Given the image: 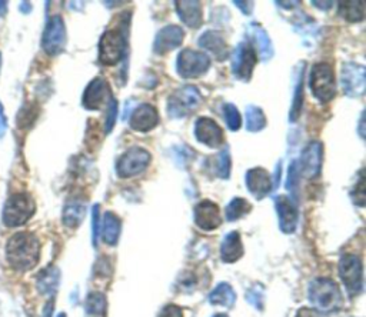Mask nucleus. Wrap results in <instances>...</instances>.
Wrapping results in <instances>:
<instances>
[{"label":"nucleus","instance_id":"f257e3e1","mask_svg":"<svg viewBox=\"0 0 366 317\" xmlns=\"http://www.w3.org/2000/svg\"><path fill=\"white\" fill-rule=\"evenodd\" d=\"M41 259V242L29 233L19 232L13 235L6 244V260L16 272L32 270Z\"/></svg>","mask_w":366,"mask_h":317},{"label":"nucleus","instance_id":"f03ea898","mask_svg":"<svg viewBox=\"0 0 366 317\" xmlns=\"http://www.w3.org/2000/svg\"><path fill=\"white\" fill-rule=\"evenodd\" d=\"M308 299L319 311H337L344 306V296L339 286L326 277L311 281Z\"/></svg>","mask_w":366,"mask_h":317},{"label":"nucleus","instance_id":"7ed1b4c3","mask_svg":"<svg viewBox=\"0 0 366 317\" xmlns=\"http://www.w3.org/2000/svg\"><path fill=\"white\" fill-rule=\"evenodd\" d=\"M126 35L120 27L108 29L99 42V61L105 66H115L125 57Z\"/></svg>","mask_w":366,"mask_h":317},{"label":"nucleus","instance_id":"20e7f679","mask_svg":"<svg viewBox=\"0 0 366 317\" xmlns=\"http://www.w3.org/2000/svg\"><path fill=\"white\" fill-rule=\"evenodd\" d=\"M35 210L36 205L32 196L29 193H15L8 199L5 205L3 223L8 228L22 226L34 216Z\"/></svg>","mask_w":366,"mask_h":317},{"label":"nucleus","instance_id":"39448f33","mask_svg":"<svg viewBox=\"0 0 366 317\" xmlns=\"http://www.w3.org/2000/svg\"><path fill=\"white\" fill-rule=\"evenodd\" d=\"M309 87L319 102H330L335 98V93H337L332 66L328 65V63H316V65H314L309 75Z\"/></svg>","mask_w":366,"mask_h":317},{"label":"nucleus","instance_id":"423d86ee","mask_svg":"<svg viewBox=\"0 0 366 317\" xmlns=\"http://www.w3.org/2000/svg\"><path fill=\"white\" fill-rule=\"evenodd\" d=\"M202 103V96L195 86H185L175 90L168 102L169 116L173 119L186 117Z\"/></svg>","mask_w":366,"mask_h":317},{"label":"nucleus","instance_id":"0eeeda50","mask_svg":"<svg viewBox=\"0 0 366 317\" xmlns=\"http://www.w3.org/2000/svg\"><path fill=\"white\" fill-rule=\"evenodd\" d=\"M210 68V59L206 53L195 52L192 49L182 50L176 60V71L177 73L185 78H200L205 75Z\"/></svg>","mask_w":366,"mask_h":317},{"label":"nucleus","instance_id":"6e6552de","mask_svg":"<svg viewBox=\"0 0 366 317\" xmlns=\"http://www.w3.org/2000/svg\"><path fill=\"white\" fill-rule=\"evenodd\" d=\"M339 276L351 296H358L363 290V266L355 255H344L339 260Z\"/></svg>","mask_w":366,"mask_h":317},{"label":"nucleus","instance_id":"1a4fd4ad","mask_svg":"<svg viewBox=\"0 0 366 317\" xmlns=\"http://www.w3.org/2000/svg\"><path fill=\"white\" fill-rule=\"evenodd\" d=\"M150 163V153L142 147H131L116 163V173L122 179L136 176L146 170Z\"/></svg>","mask_w":366,"mask_h":317},{"label":"nucleus","instance_id":"9d476101","mask_svg":"<svg viewBox=\"0 0 366 317\" xmlns=\"http://www.w3.org/2000/svg\"><path fill=\"white\" fill-rule=\"evenodd\" d=\"M256 50L249 42H242L232 53V71L233 75L242 80L249 82L256 65Z\"/></svg>","mask_w":366,"mask_h":317},{"label":"nucleus","instance_id":"9b49d317","mask_svg":"<svg viewBox=\"0 0 366 317\" xmlns=\"http://www.w3.org/2000/svg\"><path fill=\"white\" fill-rule=\"evenodd\" d=\"M112 90L108 82L102 78L92 80L83 93V106L87 110H101L112 101Z\"/></svg>","mask_w":366,"mask_h":317},{"label":"nucleus","instance_id":"f8f14e48","mask_svg":"<svg viewBox=\"0 0 366 317\" xmlns=\"http://www.w3.org/2000/svg\"><path fill=\"white\" fill-rule=\"evenodd\" d=\"M366 72L365 68L360 65H356V63H346V65L342 66V87L346 96L349 98H359L365 93V80Z\"/></svg>","mask_w":366,"mask_h":317},{"label":"nucleus","instance_id":"ddd939ff","mask_svg":"<svg viewBox=\"0 0 366 317\" xmlns=\"http://www.w3.org/2000/svg\"><path fill=\"white\" fill-rule=\"evenodd\" d=\"M42 45L45 52L49 54H57L65 49L66 29L62 17L54 16L47 22Z\"/></svg>","mask_w":366,"mask_h":317},{"label":"nucleus","instance_id":"4468645a","mask_svg":"<svg viewBox=\"0 0 366 317\" xmlns=\"http://www.w3.org/2000/svg\"><path fill=\"white\" fill-rule=\"evenodd\" d=\"M299 175L305 177H316L322 168V143L312 142L300 153L299 161H296Z\"/></svg>","mask_w":366,"mask_h":317},{"label":"nucleus","instance_id":"2eb2a0df","mask_svg":"<svg viewBox=\"0 0 366 317\" xmlns=\"http://www.w3.org/2000/svg\"><path fill=\"white\" fill-rule=\"evenodd\" d=\"M195 223L199 229L210 232L215 230L221 226L222 219L219 213V206L217 203H213L210 200H203L199 202L195 206Z\"/></svg>","mask_w":366,"mask_h":317},{"label":"nucleus","instance_id":"dca6fc26","mask_svg":"<svg viewBox=\"0 0 366 317\" xmlns=\"http://www.w3.org/2000/svg\"><path fill=\"white\" fill-rule=\"evenodd\" d=\"M195 136L198 142L213 149L219 147L224 143V132L221 126L209 117L198 119L195 124Z\"/></svg>","mask_w":366,"mask_h":317},{"label":"nucleus","instance_id":"f3484780","mask_svg":"<svg viewBox=\"0 0 366 317\" xmlns=\"http://www.w3.org/2000/svg\"><path fill=\"white\" fill-rule=\"evenodd\" d=\"M129 123L133 131L146 133V132L154 131L159 124V113L156 108L147 105V103H143L135 109L133 115L131 116Z\"/></svg>","mask_w":366,"mask_h":317},{"label":"nucleus","instance_id":"a211bd4d","mask_svg":"<svg viewBox=\"0 0 366 317\" xmlns=\"http://www.w3.org/2000/svg\"><path fill=\"white\" fill-rule=\"evenodd\" d=\"M185 38V34L179 26L169 24L158 31L154 43V50L158 54H166L179 47Z\"/></svg>","mask_w":366,"mask_h":317},{"label":"nucleus","instance_id":"6ab92c4d","mask_svg":"<svg viewBox=\"0 0 366 317\" xmlns=\"http://www.w3.org/2000/svg\"><path fill=\"white\" fill-rule=\"evenodd\" d=\"M274 207H277L279 226L284 233H293L298 226V207L286 196H278L274 199Z\"/></svg>","mask_w":366,"mask_h":317},{"label":"nucleus","instance_id":"aec40b11","mask_svg":"<svg viewBox=\"0 0 366 317\" xmlns=\"http://www.w3.org/2000/svg\"><path fill=\"white\" fill-rule=\"evenodd\" d=\"M247 186L255 199L261 200L266 198L273 189L269 173L262 168H254L247 173Z\"/></svg>","mask_w":366,"mask_h":317},{"label":"nucleus","instance_id":"412c9836","mask_svg":"<svg viewBox=\"0 0 366 317\" xmlns=\"http://www.w3.org/2000/svg\"><path fill=\"white\" fill-rule=\"evenodd\" d=\"M199 46L209 53H212L218 60H225L229 57V47L218 31L209 30L199 38Z\"/></svg>","mask_w":366,"mask_h":317},{"label":"nucleus","instance_id":"4be33fe9","mask_svg":"<svg viewBox=\"0 0 366 317\" xmlns=\"http://www.w3.org/2000/svg\"><path fill=\"white\" fill-rule=\"evenodd\" d=\"M175 6L183 23L192 29L200 27L203 22V10L199 2H188V0H185V2H175Z\"/></svg>","mask_w":366,"mask_h":317},{"label":"nucleus","instance_id":"5701e85b","mask_svg":"<svg viewBox=\"0 0 366 317\" xmlns=\"http://www.w3.org/2000/svg\"><path fill=\"white\" fill-rule=\"evenodd\" d=\"M243 256V244L237 232L228 233L221 246V258L225 263H235Z\"/></svg>","mask_w":366,"mask_h":317},{"label":"nucleus","instance_id":"b1692460","mask_svg":"<svg viewBox=\"0 0 366 317\" xmlns=\"http://www.w3.org/2000/svg\"><path fill=\"white\" fill-rule=\"evenodd\" d=\"M251 36L254 43H251L254 46V49L258 50L261 59L263 61H268L272 56H273V46L272 42L268 36V34L265 31L263 27H261L259 24H252L251 26Z\"/></svg>","mask_w":366,"mask_h":317},{"label":"nucleus","instance_id":"393cba45","mask_svg":"<svg viewBox=\"0 0 366 317\" xmlns=\"http://www.w3.org/2000/svg\"><path fill=\"white\" fill-rule=\"evenodd\" d=\"M120 230H122L120 219L116 214H113L112 212H108L103 217V228H102V237L105 243L115 246L119 240Z\"/></svg>","mask_w":366,"mask_h":317},{"label":"nucleus","instance_id":"a878e982","mask_svg":"<svg viewBox=\"0 0 366 317\" xmlns=\"http://www.w3.org/2000/svg\"><path fill=\"white\" fill-rule=\"evenodd\" d=\"M209 300H210L212 304L232 307L236 302V293L232 289L230 284L221 283L215 289H213V292L209 296Z\"/></svg>","mask_w":366,"mask_h":317},{"label":"nucleus","instance_id":"bb28decb","mask_svg":"<svg viewBox=\"0 0 366 317\" xmlns=\"http://www.w3.org/2000/svg\"><path fill=\"white\" fill-rule=\"evenodd\" d=\"M86 213V206L85 203L80 202H72L65 207L64 212V223L68 228H78Z\"/></svg>","mask_w":366,"mask_h":317},{"label":"nucleus","instance_id":"cd10ccee","mask_svg":"<svg viewBox=\"0 0 366 317\" xmlns=\"http://www.w3.org/2000/svg\"><path fill=\"white\" fill-rule=\"evenodd\" d=\"M339 16L348 22H362L365 17V2H341Z\"/></svg>","mask_w":366,"mask_h":317},{"label":"nucleus","instance_id":"c85d7f7f","mask_svg":"<svg viewBox=\"0 0 366 317\" xmlns=\"http://www.w3.org/2000/svg\"><path fill=\"white\" fill-rule=\"evenodd\" d=\"M266 126V117L261 108L248 106L247 110V129L252 133L261 132Z\"/></svg>","mask_w":366,"mask_h":317},{"label":"nucleus","instance_id":"c756f323","mask_svg":"<svg viewBox=\"0 0 366 317\" xmlns=\"http://www.w3.org/2000/svg\"><path fill=\"white\" fill-rule=\"evenodd\" d=\"M252 210V205L247 199L235 198L228 206H226V219L229 221H235L245 214H248Z\"/></svg>","mask_w":366,"mask_h":317},{"label":"nucleus","instance_id":"7c9ffc66","mask_svg":"<svg viewBox=\"0 0 366 317\" xmlns=\"http://www.w3.org/2000/svg\"><path fill=\"white\" fill-rule=\"evenodd\" d=\"M59 284V270L57 269H47L39 277V289L45 295H53Z\"/></svg>","mask_w":366,"mask_h":317},{"label":"nucleus","instance_id":"2f4dec72","mask_svg":"<svg viewBox=\"0 0 366 317\" xmlns=\"http://www.w3.org/2000/svg\"><path fill=\"white\" fill-rule=\"evenodd\" d=\"M106 297L102 293H90L86 299V311L94 316H103L106 313Z\"/></svg>","mask_w":366,"mask_h":317},{"label":"nucleus","instance_id":"473e14b6","mask_svg":"<svg viewBox=\"0 0 366 317\" xmlns=\"http://www.w3.org/2000/svg\"><path fill=\"white\" fill-rule=\"evenodd\" d=\"M224 116H225L228 128H229L232 132H236V131L240 129V126H242V116H240V113H239V110L236 109L235 105L226 103V105L224 106Z\"/></svg>","mask_w":366,"mask_h":317},{"label":"nucleus","instance_id":"72a5a7b5","mask_svg":"<svg viewBox=\"0 0 366 317\" xmlns=\"http://www.w3.org/2000/svg\"><path fill=\"white\" fill-rule=\"evenodd\" d=\"M217 175L222 179H229L230 176V154L228 147H225L217 157Z\"/></svg>","mask_w":366,"mask_h":317},{"label":"nucleus","instance_id":"f704fd0d","mask_svg":"<svg viewBox=\"0 0 366 317\" xmlns=\"http://www.w3.org/2000/svg\"><path fill=\"white\" fill-rule=\"evenodd\" d=\"M303 71H305V66L302 68V72L299 73V78H298V84H296V90H295V98H293V105H292V110H291V120L295 121L300 113V108H302V90H303Z\"/></svg>","mask_w":366,"mask_h":317},{"label":"nucleus","instance_id":"c9c22d12","mask_svg":"<svg viewBox=\"0 0 366 317\" xmlns=\"http://www.w3.org/2000/svg\"><path fill=\"white\" fill-rule=\"evenodd\" d=\"M352 198H353L355 205H358L360 207L365 206V175H363V170L359 172V179H358V183L353 187Z\"/></svg>","mask_w":366,"mask_h":317},{"label":"nucleus","instance_id":"e433bc0d","mask_svg":"<svg viewBox=\"0 0 366 317\" xmlns=\"http://www.w3.org/2000/svg\"><path fill=\"white\" fill-rule=\"evenodd\" d=\"M299 184V170L296 166V162H293L289 166V172H288V179H286V189L289 190L291 193H295V190L298 189Z\"/></svg>","mask_w":366,"mask_h":317},{"label":"nucleus","instance_id":"4c0bfd02","mask_svg":"<svg viewBox=\"0 0 366 317\" xmlns=\"http://www.w3.org/2000/svg\"><path fill=\"white\" fill-rule=\"evenodd\" d=\"M99 219H101V206L95 205L92 209V237H94V244H98L99 236Z\"/></svg>","mask_w":366,"mask_h":317},{"label":"nucleus","instance_id":"58836bf2","mask_svg":"<svg viewBox=\"0 0 366 317\" xmlns=\"http://www.w3.org/2000/svg\"><path fill=\"white\" fill-rule=\"evenodd\" d=\"M116 116H117V102L115 99H112L108 105V117H106V133H110L113 126H115V121H116Z\"/></svg>","mask_w":366,"mask_h":317},{"label":"nucleus","instance_id":"ea45409f","mask_svg":"<svg viewBox=\"0 0 366 317\" xmlns=\"http://www.w3.org/2000/svg\"><path fill=\"white\" fill-rule=\"evenodd\" d=\"M159 317H183V311L180 307L175 304H168L162 309V311L159 313Z\"/></svg>","mask_w":366,"mask_h":317},{"label":"nucleus","instance_id":"a19ab883","mask_svg":"<svg viewBox=\"0 0 366 317\" xmlns=\"http://www.w3.org/2000/svg\"><path fill=\"white\" fill-rule=\"evenodd\" d=\"M296 317H325L321 311L318 310H314V309H307V307H303L298 311Z\"/></svg>","mask_w":366,"mask_h":317},{"label":"nucleus","instance_id":"79ce46f5","mask_svg":"<svg viewBox=\"0 0 366 317\" xmlns=\"http://www.w3.org/2000/svg\"><path fill=\"white\" fill-rule=\"evenodd\" d=\"M248 300H249L254 306H256L258 309H262V293H256L255 289H254V290H251V292L248 293Z\"/></svg>","mask_w":366,"mask_h":317},{"label":"nucleus","instance_id":"37998d69","mask_svg":"<svg viewBox=\"0 0 366 317\" xmlns=\"http://www.w3.org/2000/svg\"><path fill=\"white\" fill-rule=\"evenodd\" d=\"M236 6H239V9L245 13V15H251L254 10V3L252 2H235Z\"/></svg>","mask_w":366,"mask_h":317},{"label":"nucleus","instance_id":"c03bdc74","mask_svg":"<svg viewBox=\"0 0 366 317\" xmlns=\"http://www.w3.org/2000/svg\"><path fill=\"white\" fill-rule=\"evenodd\" d=\"M281 173H282V162H279V163H278V166H277V175H274V182L272 183L274 189H277V187H278V184H279V180H281Z\"/></svg>","mask_w":366,"mask_h":317},{"label":"nucleus","instance_id":"a18cd8bd","mask_svg":"<svg viewBox=\"0 0 366 317\" xmlns=\"http://www.w3.org/2000/svg\"><path fill=\"white\" fill-rule=\"evenodd\" d=\"M312 5L315 6H333V2H312Z\"/></svg>","mask_w":366,"mask_h":317},{"label":"nucleus","instance_id":"49530a36","mask_svg":"<svg viewBox=\"0 0 366 317\" xmlns=\"http://www.w3.org/2000/svg\"><path fill=\"white\" fill-rule=\"evenodd\" d=\"M362 124H363V115H362V117H360V126H362ZM360 136H362V138L365 136V133H363L362 129H360Z\"/></svg>","mask_w":366,"mask_h":317},{"label":"nucleus","instance_id":"de8ad7c7","mask_svg":"<svg viewBox=\"0 0 366 317\" xmlns=\"http://www.w3.org/2000/svg\"><path fill=\"white\" fill-rule=\"evenodd\" d=\"M213 317H228V316L226 314H215Z\"/></svg>","mask_w":366,"mask_h":317},{"label":"nucleus","instance_id":"09e8293b","mask_svg":"<svg viewBox=\"0 0 366 317\" xmlns=\"http://www.w3.org/2000/svg\"><path fill=\"white\" fill-rule=\"evenodd\" d=\"M59 317H66V316L62 313V314H59Z\"/></svg>","mask_w":366,"mask_h":317}]
</instances>
